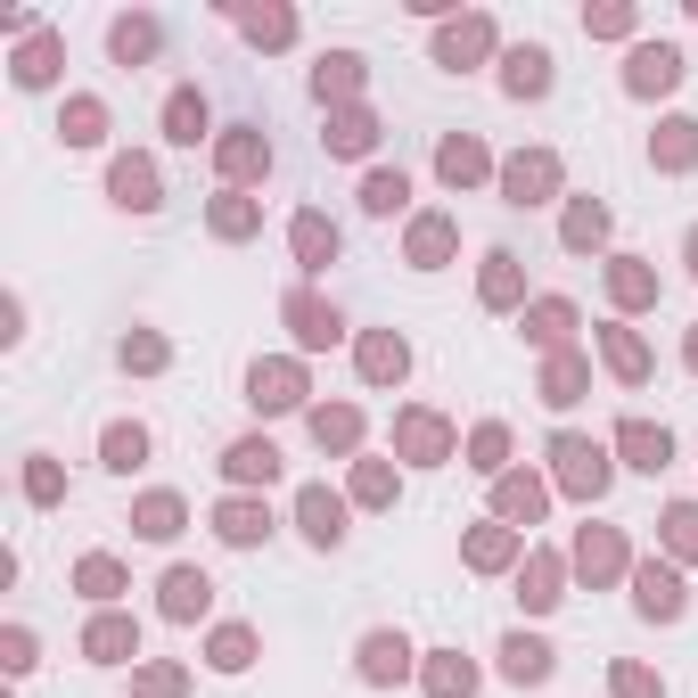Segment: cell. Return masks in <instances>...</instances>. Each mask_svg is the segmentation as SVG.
I'll list each match as a JSON object with an SVG mask.
<instances>
[{
  "label": "cell",
  "instance_id": "obj_1",
  "mask_svg": "<svg viewBox=\"0 0 698 698\" xmlns=\"http://www.w3.org/2000/svg\"><path fill=\"white\" fill-rule=\"evenodd\" d=\"M665 83H682V50L674 41H658V50L633 58V91H665Z\"/></svg>",
  "mask_w": 698,
  "mask_h": 698
},
{
  "label": "cell",
  "instance_id": "obj_2",
  "mask_svg": "<svg viewBox=\"0 0 698 698\" xmlns=\"http://www.w3.org/2000/svg\"><path fill=\"white\" fill-rule=\"evenodd\" d=\"M510 91L518 99H543V91H551V50H510Z\"/></svg>",
  "mask_w": 698,
  "mask_h": 698
},
{
  "label": "cell",
  "instance_id": "obj_3",
  "mask_svg": "<svg viewBox=\"0 0 698 698\" xmlns=\"http://www.w3.org/2000/svg\"><path fill=\"white\" fill-rule=\"evenodd\" d=\"M403 665H411L403 633H370V649H362V674H370V682H395Z\"/></svg>",
  "mask_w": 698,
  "mask_h": 698
},
{
  "label": "cell",
  "instance_id": "obj_4",
  "mask_svg": "<svg viewBox=\"0 0 698 698\" xmlns=\"http://www.w3.org/2000/svg\"><path fill=\"white\" fill-rule=\"evenodd\" d=\"M115 205H140V214H148V205H157V173H148L140 165V157H124V165H115Z\"/></svg>",
  "mask_w": 698,
  "mask_h": 698
},
{
  "label": "cell",
  "instance_id": "obj_5",
  "mask_svg": "<svg viewBox=\"0 0 698 698\" xmlns=\"http://www.w3.org/2000/svg\"><path fill=\"white\" fill-rule=\"evenodd\" d=\"M304 534H313L321 551H329V543H346V510H337L329 494H304Z\"/></svg>",
  "mask_w": 698,
  "mask_h": 698
},
{
  "label": "cell",
  "instance_id": "obj_6",
  "mask_svg": "<svg viewBox=\"0 0 698 698\" xmlns=\"http://www.w3.org/2000/svg\"><path fill=\"white\" fill-rule=\"evenodd\" d=\"M165 124H173V140H182V148H198V140H205V99H198V91H173Z\"/></svg>",
  "mask_w": 698,
  "mask_h": 698
},
{
  "label": "cell",
  "instance_id": "obj_7",
  "mask_svg": "<svg viewBox=\"0 0 698 698\" xmlns=\"http://www.w3.org/2000/svg\"><path fill=\"white\" fill-rule=\"evenodd\" d=\"M205 591H214V584H205V575H189V568H173V575H165V608H173V616H198Z\"/></svg>",
  "mask_w": 698,
  "mask_h": 698
},
{
  "label": "cell",
  "instance_id": "obj_8",
  "mask_svg": "<svg viewBox=\"0 0 698 698\" xmlns=\"http://www.w3.org/2000/svg\"><path fill=\"white\" fill-rule=\"evenodd\" d=\"M625 452H633V469H665V427H625Z\"/></svg>",
  "mask_w": 698,
  "mask_h": 698
},
{
  "label": "cell",
  "instance_id": "obj_9",
  "mask_svg": "<svg viewBox=\"0 0 698 698\" xmlns=\"http://www.w3.org/2000/svg\"><path fill=\"white\" fill-rule=\"evenodd\" d=\"M501 658H510V682H543V674H551V649H543V641H510Z\"/></svg>",
  "mask_w": 698,
  "mask_h": 698
},
{
  "label": "cell",
  "instance_id": "obj_10",
  "mask_svg": "<svg viewBox=\"0 0 698 698\" xmlns=\"http://www.w3.org/2000/svg\"><path fill=\"white\" fill-rule=\"evenodd\" d=\"M641 608H649V616H682V584L649 568V575H641Z\"/></svg>",
  "mask_w": 698,
  "mask_h": 698
},
{
  "label": "cell",
  "instance_id": "obj_11",
  "mask_svg": "<svg viewBox=\"0 0 698 698\" xmlns=\"http://www.w3.org/2000/svg\"><path fill=\"white\" fill-rule=\"evenodd\" d=\"M403 198H411V189H403V173H370V189H362V205H370V214H395Z\"/></svg>",
  "mask_w": 698,
  "mask_h": 698
},
{
  "label": "cell",
  "instance_id": "obj_12",
  "mask_svg": "<svg viewBox=\"0 0 698 698\" xmlns=\"http://www.w3.org/2000/svg\"><path fill=\"white\" fill-rule=\"evenodd\" d=\"M559 460H568V477H575V485H591V494H600L608 469H600V452H591V444H559Z\"/></svg>",
  "mask_w": 698,
  "mask_h": 698
},
{
  "label": "cell",
  "instance_id": "obj_13",
  "mask_svg": "<svg viewBox=\"0 0 698 698\" xmlns=\"http://www.w3.org/2000/svg\"><path fill=\"white\" fill-rule=\"evenodd\" d=\"M272 469H279L272 444H239V452H230V477H272Z\"/></svg>",
  "mask_w": 698,
  "mask_h": 698
},
{
  "label": "cell",
  "instance_id": "obj_14",
  "mask_svg": "<svg viewBox=\"0 0 698 698\" xmlns=\"http://www.w3.org/2000/svg\"><path fill=\"white\" fill-rule=\"evenodd\" d=\"M263 526H272V518H263V510H247V501H230V510H222V534H230V543H255Z\"/></svg>",
  "mask_w": 698,
  "mask_h": 698
},
{
  "label": "cell",
  "instance_id": "obj_15",
  "mask_svg": "<svg viewBox=\"0 0 698 698\" xmlns=\"http://www.w3.org/2000/svg\"><path fill=\"white\" fill-rule=\"evenodd\" d=\"M140 452H148L140 427H115V436H108V469H140Z\"/></svg>",
  "mask_w": 698,
  "mask_h": 698
},
{
  "label": "cell",
  "instance_id": "obj_16",
  "mask_svg": "<svg viewBox=\"0 0 698 698\" xmlns=\"http://www.w3.org/2000/svg\"><path fill=\"white\" fill-rule=\"evenodd\" d=\"M255 403H296V395H288V370H255Z\"/></svg>",
  "mask_w": 698,
  "mask_h": 698
},
{
  "label": "cell",
  "instance_id": "obj_17",
  "mask_svg": "<svg viewBox=\"0 0 698 698\" xmlns=\"http://www.w3.org/2000/svg\"><path fill=\"white\" fill-rule=\"evenodd\" d=\"M214 665H222V674H239V665H247V633H222V641H214Z\"/></svg>",
  "mask_w": 698,
  "mask_h": 698
},
{
  "label": "cell",
  "instance_id": "obj_18",
  "mask_svg": "<svg viewBox=\"0 0 698 698\" xmlns=\"http://www.w3.org/2000/svg\"><path fill=\"white\" fill-rule=\"evenodd\" d=\"M157 41V25H115V58H140Z\"/></svg>",
  "mask_w": 698,
  "mask_h": 698
},
{
  "label": "cell",
  "instance_id": "obj_19",
  "mask_svg": "<svg viewBox=\"0 0 698 698\" xmlns=\"http://www.w3.org/2000/svg\"><path fill=\"white\" fill-rule=\"evenodd\" d=\"M600 230H608V214H600V205H584V214L568 222V239H575V247H591V239H600Z\"/></svg>",
  "mask_w": 698,
  "mask_h": 698
},
{
  "label": "cell",
  "instance_id": "obj_20",
  "mask_svg": "<svg viewBox=\"0 0 698 698\" xmlns=\"http://www.w3.org/2000/svg\"><path fill=\"white\" fill-rule=\"evenodd\" d=\"M551 182V165H543V157H534V165H510V189H518V205H526V189H543Z\"/></svg>",
  "mask_w": 698,
  "mask_h": 698
},
{
  "label": "cell",
  "instance_id": "obj_21",
  "mask_svg": "<svg viewBox=\"0 0 698 698\" xmlns=\"http://www.w3.org/2000/svg\"><path fill=\"white\" fill-rule=\"evenodd\" d=\"M91 649H99V658L115 665V658H124V649H132V633H124V625H99V633H91Z\"/></svg>",
  "mask_w": 698,
  "mask_h": 698
},
{
  "label": "cell",
  "instance_id": "obj_22",
  "mask_svg": "<svg viewBox=\"0 0 698 698\" xmlns=\"http://www.w3.org/2000/svg\"><path fill=\"white\" fill-rule=\"evenodd\" d=\"M444 173H452V182H460V173H477V148L452 140V148H444Z\"/></svg>",
  "mask_w": 698,
  "mask_h": 698
},
{
  "label": "cell",
  "instance_id": "obj_23",
  "mask_svg": "<svg viewBox=\"0 0 698 698\" xmlns=\"http://www.w3.org/2000/svg\"><path fill=\"white\" fill-rule=\"evenodd\" d=\"M140 534H173V501H148V510H140Z\"/></svg>",
  "mask_w": 698,
  "mask_h": 698
},
{
  "label": "cell",
  "instance_id": "obj_24",
  "mask_svg": "<svg viewBox=\"0 0 698 698\" xmlns=\"http://www.w3.org/2000/svg\"><path fill=\"white\" fill-rule=\"evenodd\" d=\"M690 255H698V239H690Z\"/></svg>",
  "mask_w": 698,
  "mask_h": 698
}]
</instances>
